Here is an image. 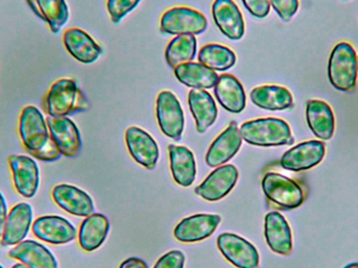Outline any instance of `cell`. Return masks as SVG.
I'll use <instances>...</instances> for the list:
<instances>
[{
  "label": "cell",
  "mask_w": 358,
  "mask_h": 268,
  "mask_svg": "<svg viewBox=\"0 0 358 268\" xmlns=\"http://www.w3.org/2000/svg\"><path fill=\"white\" fill-rule=\"evenodd\" d=\"M19 135L27 153L42 162H56L62 154L52 141L46 120L35 106H27L19 118Z\"/></svg>",
  "instance_id": "obj_1"
},
{
  "label": "cell",
  "mask_w": 358,
  "mask_h": 268,
  "mask_svg": "<svg viewBox=\"0 0 358 268\" xmlns=\"http://www.w3.org/2000/svg\"><path fill=\"white\" fill-rule=\"evenodd\" d=\"M43 108L50 117H69L87 111L90 104L73 80L60 79L44 97Z\"/></svg>",
  "instance_id": "obj_2"
},
{
  "label": "cell",
  "mask_w": 358,
  "mask_h": 268,
  "mask_svg": "<svg viewBox=\"0 0 358 268\" xmlns=\"http://www.w3.org/2000/svg\"><path fill=\"white\" fill-rule=\"evenodd\" d=\"M239 130L243 141L259 147L292 145L294 141L289 125L283 120L275 118L245 122Z\"/></svg>",
  "instance_id": "obj_3"
},
{
  "label": "cell",
  "mask_w": 358,
  "mask_h": 268,
  "mask_svg": "<svg viewBox=\"0 0 358 268\" xmlns=\"http://www.w3.org/2000/svg\"><path fill=\"white\" fill-rule=\"evenodd\" d=\"M357 54L352 44L340 42L334 46L328 62V78L336 90L352 92L357 84Z\"/></svg>",
  "instance_id": "obj_4"
},
{
  "label": "cell",
  "mask_w": 358,
  "mask_h": 268,
  "mask_svg": "<svg viewBox=\"0 0 358 268\" xmlns=\"http://www.w3.org/2000/svg\"><path fill=\"white\" fill-rule=\"evenodd\" d=\"M263 193L267 200L281 210H294L305 202L304 189L294 179L269 172L262 179Z\"/></svg>",
  "instance_id": "obj_5"
},
{
  "label": "cell",
  "mask_w": 358,
  "mask_h": 268,
  "mask_svg": "<svg viewBox=\"0 0 358 268\" xmlns=\"http://www.w3.org/2000/svg\"><path fill=\"white\" fill-rule=\"evenodd\" d=\"M208 27L203 14L185 6L167 10L161 19V31L169 35H199Z\"/></svg>",
  "instance_id": "obj_6"
},
{
  "label": "cell",
  "mask_w": 358,
  "mask_h": 268,
  "mask_svg": "<svg viewBox=\"0 0 358 268\" xmlns=\"http://www.w3.org/2000/svg\"><path fill=\"white\" fill-rule=\"evenodd\" d=\"M217 246L221 254L237 268H259L260 256L257 248L248 240L236 234L219 236Z\"/></svg>",
  "instance_id": "obj_7"
},
{
  "label": "cell",
  "mask_w": 358,
  "mask_h": 268,
  "mask_svg": "<svg viewBox=\"0 0 358 268\" xmlns=\"http://www.w3.org/2000/svg\"><path fill=\"white\" fill-rule=\"evenodd\" d=\"M157 117L163 134L174 141H180L185 127V117L176 94L168 90L159 94L157 100Z\"/></svg>",
  "instance_id": "obj_8"
},
{
  "label": "cell",
  "mask_w": 358,
  "mask_h": 268,
  "mask_svg": "<svg viewBox=\"0 0 358 268\" xmlns=\"http://www.w3.org/2000/svg\"><path fill=\"white\" fill-rule=\"evenodd\" d=\"M238 169L234 164L217 167L195 189V193L206 202H218L224 198L237 183Z\"/></svg>",
  "instance_id": "obj_9"
},
{
  "label": "cell",
  "mask_w": 358,
  "mask_h": 268,
  "mask_svg": "<svg viewBox=\"0 0 358 268\" xmlns=\"http://www.w3.org/2000/svg\"><path fill=\"white\" fill-rule=\"evenodd\" d=\"M326 145L321 141H306L286 151L280 160L282 168L294 172L309 170L325 157Z\"/></svg>",
  "instance_id": "obj_10"
},
{
  "label": "cell",
  "mask_w": 358,
  "mask_h": 268,
  "mask_svg": "<svg viewBox=\"0 0 358 268\" xmlns=\"http://www.w3.org/2000/svg\"><path fill=\"white\" fill-rule=\"evenodd\" d=\"M8 164L12 171L15 189L25 198H31L37 193L40 183V173L37 162L25 155L8 156Z\"/></svg>",
  "instance_id": "obj_11"
},
{
  "label": "cell",
  "mask_w": 358,
  "mask_h": 268,
  "mask_svg": "<svg viewBox=\"0 0 358 268\" xmlns=\"http://www.w3.org/2000/svg\"><path fill=\"white\" fill-rule=\"evenodd\" d=\"M52 141L62 155L76 157L82 149L81 134L77 125L67 117L46 118Z\"/></svg>",
  "instance_id": "obj_12"
},
{
  "label": "cell",
  "mask_w": 358,
  "mask_h": 268,
  "mask_svg": "<svg viewBox=\"0 0 358 268\" xmlns=\"http://www.w3.org/2000/svg\"><path fill=\"white\" fill-rule=\"evenodd\" d=\"M219 215L197 214L182 219L174 230V237L183 244H194L210 237L220 225Z\"/></svg>",
  "instance_id": "obj_13"
},
{
  "label": "cell",
  "mask_w": 358,
  "mask_h": 268,
  "mask_svg": "<svg viewBox=\"0 0 358 268\" xmlns=\"http://www.w3.org/2000/svg\"><path fill=\"white\" fill-rule=\"evenodd\" d=\"M33 233L41 241L55 246L69 244L77 237L75 227L60 216H43L36 219L33 223Z\"/></svg>",
  "instance_id": "obj_14"
},
{
  "label": "cell",
  "mask_w": 358,
  "mask_h": 268,
  "mask_svg": "<svg viewBox=\"0 0 358 268\" xmlns=\"http://www.w3.org/2000/svg\"><path fill=\"white\" fill-rule=\"evenodd\" d=\"M126 145L129 153L138 164L152 170L159 157V146L152 136L138 127L128 128L125 134Z\"/></svg>",
  "instance_id": "obj_15"
},
{
  "label": "cell",
  "mask_w": 358,
  "mask_h": 268,
  "mask_svg": "<svg viewBox=\"0 0 358 268\" xmlns=\"http://www.w3.org/2000/svg\"><path fill=\"white\" fill-rule=\"evenodd\" d=\"M52 196L56 204L73 216L88 217L94 214L92 197L79 188L62 183L54 188Z\"/></svg>",
  "instance_id": "obj_16"
},
{
  "label": "cell",
  "mask_w": 358,
  "mask_h": 268,
  "mask_svg": "<svg viewBox=\"0 0 358 268\" xmlns=\"http://www.w3.org/2000/svg\"><path fill=\"white\" fill-rule=\"evenodd\" d=\"M242 136L235 121L229 124L210 145L206 156V162L208 167L217 168L227 164L239 151L242 146Z\"/></svg>",
  "instance_id": "obj_17"
},
{
  "label": "cell",
  "mask_w": 358,
  "mask_h": 268,
  "mask_svg": "<svg viewBox=\"0 0 358 268\" xmlns=\"http://www.w3.org/2000/svg\"><path fill=\"white\" fill-rule=\"evenodd\" d=\"M212 13L215 23L223 35L235 41L243 37L245 23L233 0H215Z\"/></svg>",
  "instance_id": "obj_18"
},
{
  "label": "cell",
  "mask_w": 358,
  "mask_h": 268,
  "mask_svg": "<svg viewBox=\"0 0 358 268\" xmlns=\"http://www.w3.org/2000/svg\"><path fill=\"white\" fill-rule=\"evenodd\" d=\"M33 223V209L27 202H21L13 206L8 214L3 234L2 246H17L22 242L29 234Z\"/></svg>",
  "instance_id": "obj_19"
},
{
  "label": "cell",
  "mask_w": 358,
  "mask_h": 268,
  "mask_svg": "<svg viewBox=\"0 0 358 268\" xmlns=\"http://www.w3.org/2000/svg\"><path fill=\"white\" fill-rule=\"evenodd\" d=\"M265 239L275 254L289 256L292 253V234L287 220L279 212H271L265 217Z\"/></svg>",
  "instance_id": "obj_20"
},
{
  "label": "cell",
  "mask_w": 358,
  "mask_h": 268,
  "mask_svg": "<svg viewBox=\"0 0 358 268\" xmlns=\"http://www.w3.org/2000/svg\"><path fill=\"white\" fill-rule=\"evenodd\" d=\"M63 43L67 52L79 62L90 64L102 55V48L83 29L71 27L63 35Z\"/></svg>",
  "instance_id": "obj_21"
},
{
  "label": "cell",
  "mask_w": 358,
  "mask_h": 268,
  "mask_svg": "<svg viewBox=\"0 0 358 268\" xmlns=\"http://www.w3.org/2000/svg\"><path fill=\"white\" fill-rule=\"evenodd\" d=\"M214 92L217 101L225 111L240 113L245 109V92L239 80L233 75H221L214 86Z\"/></svg>",
  "instance_id": "obj_22"
},
{
  "label": "cell",
  "mask_w": 358,
  "mask_h": 268,
  "mask_svg": "<svg viewBox=\"0 0 358 268\" xmlns=\"http://www.w3.org/2000/svg\"><path fill=\"white\" fill-rule=\"evenodd\" d=\"M307 123L313 134L322 141L332 139L336 132V118L325 101L309 100L306 105Z\"/></svg>",
  "instance_id": "obj_23"
},
{
  "label": "cell",
  "mask_w": 358,
  "mask_h": 268,
  "mask_svg": "<svg viewBox=\"0 0 358 268\" xmlns=\"http://www.w3.org/2000/svg\"><path fill=\"white\" fill-rule=\"evenodd\" d=\"M8 256L29 268H58V262L50 251L33 240H23L8 252Z\"/></svg>",
  "instance_id": "obj_24"
},
{
  "label": "cell",
  "mask_w": 358,
  "mask_h": 268,
  "mask_svg": "<svg viewBox=\"0 0 358 268\" xmlns=\"http://www.w3.org/2000/svg\"><path fill=\"white\" fill-rule=\"evenodd\" d=\"M168 149L170 168L176 183L183 188L193 185L197 173L193 152L185 146L170 145Z\"/></svg>",
  "instance_id": "obj_25"
},
{
  "label": "cell",
  "mask_w": 358,
  "mask_h": 268,
  "mask_svg": "<svg viewBox=\"0 0 358 268\" xmlns=\"http://www.w3.org/2000/svg\"><path fill=\"white\" fill-rule=\"evenodd\" d=\"M252 103L265 111H281L294 107V96L283 86L263 85L250 92Z\"/></svg>",
  "instance_id": "obj_26"
},
{
  "label": "cell",
  "mask_w": 358,
  "mask_h": 268,
  "mask_svg": "<svg viewBox=\"0 0 358 268\" xmlns=\"http://www.w3.org/2000/svg\"><path fill=\"white\" fill-rule=\"evenodd\" d=\"M189 106L196 123L198 134H204L217 119L216 103L206 90H192L189 92Z\"/></svg>",
  "instance_id": "obj_27"
},
{
  "label": "cell",
  "mask_w": 358,
  "mask_h": 268,
  "mask_svg": "<svg viewBox=\"0 0 358 268\" xmlns=\"http://www.w3.org/2000/svg\"><path fill=\"white\" fill-rule=\"evenodd\" d=\"M27 2L36 16L43 20L54 34H58L69 21V6L65 0H27Z\"/></svg>",
  "instance_id": "obj_28"
},
{
  "label": "cell",
  "mask_w": 358,
  "mask_h": 268,
  "mask_svg": "<svg viewBox=\"0 0 358 268\" xmlns=\"http://www.w3.org/2000/svg\"><path fill=\"white\" fill-rule=\"evenodd\" d=\"M110 225L103 214H92L86 217L79 230V244L85 252L98 250L108 235Z\"/></svg>",
  "instance_id": "obj_29"
},
{
  "label": "cell",
  "mask_w": 358,
  "mask_h": 268,
  "mask_svg": "<svg viewBox=\"0 0 358 268\" xmlns=\"http://www.w3.org/2000/svg\"><path fill=\"white\" fill-rule=\"evenodd\" d=\"M180 83L193 90H210L216 85L219 76L216 71L203 66L200 63L189 62L174 69Z\"/></svg>",
  "instance_id": "obj_30"
},
{
  "label": "cell",
  "mask_w": 358,
  "mask_h": 268,
  "mask_svg": "<svg viewBox=\"0 0 358 268\" xmlns=\"http://www.w3.org/2000/svg\"><path fill=\"white\" fill-rule=\"evenodd\" d=\"M236 55L231 48L219 44H208L200 50L198 60L200 64L214 71H224L236 63Z\"/></svg>",
  "instance_id": "obj_31"
},
{
  "label": "cell",
  "mask_w": 358,
  "mask_h": 268,
  "mask_svg": "<svg viewBox=\"0 0 358 268\" xmlns=\"http://www.w3.org/2000/svg\"><path fill=\"white\" fill-rule=\"evenodd\" d=\"M197 50L195 36L183 35L174 38L166 48V60L170 67L176 69L182 64L192 62Z\"/></svg>",
  "instance_id": "obj_32"
},
{
  "label": "cell",
  "mask_w": 358,
  "mask_h": 268,
  "mask_svg": "<svg viewBox=\"0 0 358 268\" xmlns=\"http://www.w3.org/2000/svg\"><path fill=\"white\" fill-rule=\"evenodd\" d=\"M141 0H107V10L113 22L119 23L140 3Z\"/></svg>",
  "instance_id": "obj_33"
},
{
  "label": "cell",
  "mask_w": 358,
  "mask_h": 268,
  "mask_svg": "<svg viewBox=\"0 0 358 268\" xmlns=\"http://www.w3.org/2000/svg\"><path fill=\"white\" fill-rule=\"evenodd\" d=\"M269 2L280 18L285 22L292 20L300 6L299 0H269Z\"/></svg>",
  "instance_id": "obj_34"
},
{
  "label": "cell",
  "mask_w": 358,
  "mask_h": 268,
  "mask_svg": "<svg viewBox=\"0 0 358 268\" xmlns=\"http://www.w3.org/2000/svg\"><path fill=\"white\" fill-rule=\"evenodd\" d=\"M185 257L180 251H171L159 258L155 268H183Z\"/></svg>",
  "instance_id": "obj_35"
},
{
  "label": "cell",
  "mask_w": 358,
  "mask_h": 268,
  "mask_svg": "<svg viewBox=\"0 0 358 268\" xmlns=\"http://www.w3.org/2000/svg\"><path fill=\"white\" fill-rule=\"evenodd\" d=\"M248 12L257 18H265L271 10L269 0H242Z\"/></svg>",
  "instance_id": "obj_36"
},
{
  "label": "cell",
  "mask_w": 358,
  "mask_h": 268,
  "mask_svg": "<svg viewBox=\"0 0 358 268\" xmlns=\"http://www.w3.org/2000/svg\"><path fill=\"white\" fill-rule=\"evenodd\" d=\"M6 218H8V206H6V199L0 192V238L3 234Z\"/></svg>",
  "instance_id": "obj_37"
},
{
  "label": "cell",
  "mask_w": 358,
  "mask_h": 268,
  "mask_svg": "<svg viewBox=\"0 0 358 268\" xmlns=\"http://www.w3.org/2000/svg\"><path fill=\"white\" fill-rule=\"evenodd\" d=\"M120 268H148V265L142 259L128 258L122 263Z\"/></svg>",
  "instance_id": "obj_38"
},
{
  "label": "cell",
  "mask_w": 358,
  "mask_h": 268,
  "mask_svg": "<svg viewBox=\"0 0 358 268\" xmlns=\"http://www.w3.org/2000/svg\"><path fill=\"white\" fill-rule=\"evenodd\" d=\"M12 268H29L27 267H25L24 265H23V263H17V265H15L14 267H13Z\"/></svg>",
  "instance_id": "obj_39"
},
{
  "label": "cell",
  "mask_w": 358,
  "mask_h": 268,
  "mask_svg": "<svg viewBox=\"0 0 358 268\" xmlns=\"http://www.w3.org/2000/svg\"><path fill=\"white\" fill-rule=\"evenodd\" d=\"M345 268H358V263H353V265H347Z\"/></svg>",
  "instance_id": "obj_40"
},
{
  "label": "cell",
  "mask_w": 358,
  "mask_h": 268,
  "mask_svg": "<svg viewBox=\"0 0 358 268\" xmlns=\"http://www.w3.org/2000/svg\"><path fill=\"white\" fill-rule=\"evenodd\" d=\"M357 71H358V55H357Z\"/></svg>",
  "instance_id": "obj_41"
},
{
  "label": "cell",
  "mask_w": 358,
  "mask_h": 268,
  "mask_svg": "<svg viewBox=\"0 0 358 268\" xmlns=\"http://www.w3.org/2000/svg\"><path fill=\"white\" fill-rule=\"evenodd\" d=\"M0 268H3V267H2L1 265H0Z\"/></svg>",
  "instance_id": "obj_42"
}]
</instances>
